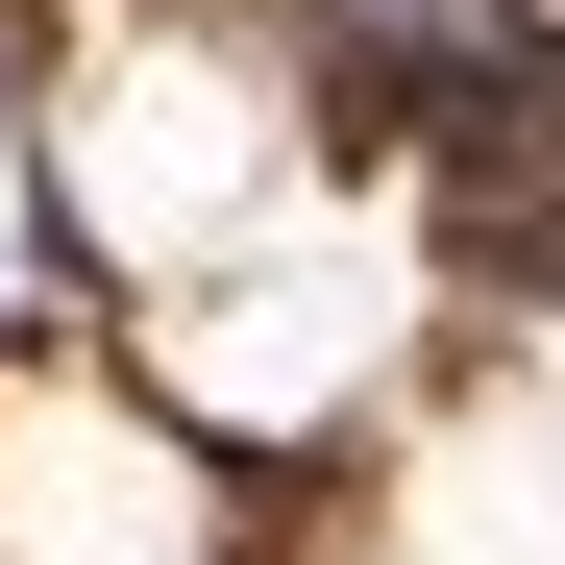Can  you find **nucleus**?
Returning <instances> with one entry per match:
<instances>
[{
    "instance_id": "obj_1",
    "label": "nucleus",
    "mask_w": 565,
    "mask_h": 565,
    "mask_svg": "<svg viewBox=\"0 0 565 565\" xmlns=\"http://www.w3.org/2000/svg\"><path fill=\"white\" fill-rule=\"evenodd\" d=\"M344 25H541V0H344Z\"/></svg>"
}]
</instances>
